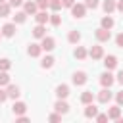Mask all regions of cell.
Segmentation results:
<instances>
[{
    "instance_id": "6da1fadb",
    "label": "cell",
    "mask_w": 123,
    "mask_h": 123,
    "mask_svg": "<svg viewBox=\"0 0 123 123\" xmlns=\"http://www.w3.org/2000/svg\"><path fill=\"white\" fill-rule=\"evenodd\" d=\"M40 48H42L44 52H50V50L56 48V40H54L52 37H46V35H44V37L40 38Z\"/></svg>"
},
{
    "instance_id": "7a4b0ae2",
    "label": "cell",
    "mask_w": 123,
    "mask_h": 123,
    "mask_svg": "<svg viewBox=\"0 0 123 123\" xmlns=\"http://www.w3.org/2000/svg\"><path fill=\"white\" fill-rule=\"evenodd\" d=\"M71 81H73V85H75V86H83V85L88 81V77H86V73H85V71H75V73H73V77H71Z\"/></svg>"
},
{
    "instance_id": "3957f363",
    "label": "cell",
    "mask_w": 123,
    "mask_h": 123,
    "mask_svg": "<svg viewBox=\"0 0 123 123\" xmlns=\"http://www.w3.org/2000/svg\"><path fill=\"white\" fill-rule=\"evenodd\" d=\"M94 37H96V40L106 42V40H110V38H111V33H110V29L100 27V29H96V31H94Z\"/></svg>"
},
{
    "instance_id": "277c9868",
    "label": "cell",
    "mask_w": 123,
    "mask_h": 123,
    "mask_svg": "<svg viewBox=\"0 0 123 123\" xmlns=\"http://www.w3.org/2000/svg\"><path fill=\"white\" fill-rule=\"evenodd\" d=\"M85 12H86V6H85V4H73V6H71V15L77 17V19L85 17Z\"/></svg>"
},
{
    "instance_id": "5b68a950",
    "label": "cell",
    "mask_w": 123,
    "mask_h": 123,
    "mask_svg": "<svg viewBox=\"0 0 123 123\" xmlns=\"http://www.w3.org/2000/svg\"><path fill=\"white\" fill-rule=\"evenodd\" d=\"M113 83H115V77L110 73V69L104 71V73L100 75V85H102V86H111Z\"/></svg>"
},
{
    "instance_id": "8992f818",
    "label": "cell",
    "mask_w": 123,
    "mask_h": 123,
    "mask_svg": "<svg viewBox=\"0 0 123 123\" xmlns=\"http://www.w3.org/2000/svg\"><path fill=\"white\" fill-rule=\"evenodd\" d=\"M111 96H113V94H111L110 86H104V88L98 92V102H100V104H108V102L111 100Z\"/></svg>"
},
{
    "instance_id": "52a82bcc",
    "label": "cell",
    "mask_w": 123,
    "mask_h": 123,
    "mask_svg": "<svg viewBox=\"0 0 123 123\" xmlns=\"http://www.w3.org/2000/svg\"><path fill=\"white\" fill-rule=\"evenodd\" d=\"M88 56H90L92 60H100V58H104V48L98 46V44H94V46L88 50Z\"/></svg>"
},
{
    "instance_id": "ba28073f",
    "label": "cell",
    "mask_w": 123,
    "mask_h": 123,
    "mask_svg": "<svg viewBox=\"0 0 123 123\" xmlns=\"http://www.w3.org/2000/svg\"><path fill=\"white\" fill-rule=\"evenodd\" d=\"M54 110H56L58 113H62V115H63V113H67V111H69V104H67L63 98H60V100L54 104Z\"/></svg>"
},
{
    "instance_id": "9c48e42d",
    "label": "cell",
    "mask_w": 123,
    "mask_h": 123,
    "mask_svg": "<svg viewBox=\"0 0 123 123\" xmlns=\"http://www.w3.org/2000/svg\"><path fill=\"white\" fill-rule=\"evenodd\" d=\"M2 37H13L15 35V23H6L2 29H0Z\"/></svg>"
},
{
    "instance_id": "30bf717a",
    "label": "cell",
    "mask_w": 123,
    "mask_h": 123,
    "mask_svg": "<svg viewBox=\"0 0 123 123\" xmlns=\"http://www.w3.org/2000/svg\"><path fill=\"white\" fill-rule=\"evenodd\" d=\"M40 52H42V48H40V44H37V42L29 44V48H27V54H29L31 58H37V56H40Z\"/></svg>"
},
{
    "instance_id": "8fae6325",
    "label": "cell",
    "mask_w": 123,
    "mask_h": 123,
    "mask_svg": "<svg viewBox=\"0 0 123 123\" xmlns=\"http://www.w3.org/2000/svg\"><path fill=\"white\" fill-rule=\"evenodd\" d=\"M6 92H8V98H13V100H15V98L21 94L19 86H17V85H10V83H8V88H6Z\"/></svg>"
},
{
    "instance_id": "7c38bea8",
    "label": "cell",
    "mask_w": 123,
    "mask_h": 123,
    "mask_svg": "<svg viewBox=\"0 0 123 123\" xmlns=\"http://www.w3.org/2000/svg\"><path fill=\"white\" fill-rule=\"evenodd\" d=\"M56 96L65 100V98L69 96V86H67V85H58V86H56Z\"/></svg>"
},
{
    "instance_id": "4fadbf2b",
    "label": "cell",
    "mask_w": 123,
    "mask_h": 123,
    "mask_svg": "<svg viewBox=\"0 0 123 123\" xmlns=\"http://www.w3.org/2000/svg\"><path fill=\"white\" fill-rule=\"evenodd\" d=\"M12 110H13L15 115H23V113L27 111V104H25V102H13Z\"/></svg>"
},
{
    "instance_id": "5bb4252c",
    "label": "cell",
    "mask_w": 123,
    "mask_h": 123,
    "mask_svg": "<svg viewBox=\"0 0 123 123\" xmlns=\"http://www.w3.org/2000/svg\"><path fill=\"white\" fill-rule=\"evenodd\" d=\"M37 10H38V6H37L35 2H31V0L23 4V12H25L27 15H33V13H37Z\"/></svg>"
},
{
    "instance_id": "9a60e30c",
    "label": "cell",
    "mask_w": 123,
    "mask_h": 123,
    "mask_svg": "<svg viewBox=\"0 0 123 123\" xmlns=\"http://www.w3.org/2000/svg\"><path fill=\"white\" fill-rule=\"evenodd\" d=\"M96 113H98V108H96L92 102H90V104H86V108H85V117H88V119L92 117V119H94V117H96Z\"/></svg>"
},
{
    "instance_id": "2e32d148",
    "label": "cell",
    "mask_w": 123,
    "mask_h": 123,
    "mask_svg": "<svg viewBox=\"0 0 123 123\" xmlns=\"http://www.w3.org/2000/svg\"><path fill=\"white\" fill-rule=\"evenodd\" d=\"M104 65H106V69H113L115 65H117V58L115 56H104Z\"/></svg>"
},
{
    "instance_id": "e0dca14e",
    "label": "cell",
    "mask_w": 123,
    "mask_h": 123,
    "mask_svg": "<svg viewBox=\"0 0 123 123\" xmlns=\"http://www.w3.org/2000/svg\"><path fill=\"white\" fill-rule=\"evenodd\" d=\"M119 115H121V108H119V104H117V106H111V108L108 110V119H113V121H115Z\"/></svg>"
},
{
    "instance_id": "ac0fdd59",
    "label": "cell",
    "mask_w": 123,
    "mask_h": 123,
    "mask_svg": "<svg viewBox=\"0 0 123 123\" xmlns=\"http://www.w3.org/2000/svg\"><path fill=\"white\" fill-rule=\"evenodd\" d=\"M48 13H46V10H40V12H37L35 13V19H37V23H40V25H44L46 21H48Z\"/></svg>"
},
{
    "instance_id": "d6986e66",
    "label": "cell",
    "mask_w": 123,
    "mask_h": 123,
    "mask_svg": "<svg viewBox=\"0 0 123 123\" xmlns=\"http://www.w3.org/2000/svg\"><path fill=\"white\" fill-rule=\"evenodd\" d=\"M44 35H46V27L38 23V25H37V27L33 29V37H35V38H42Z\"/></svg>"
},
{
    "instance_id": "ffe728a7",
    "label": "cell",
    "mask_w": 123,
    "mask_h": 123,
    "mask_svg": "<svg viewBox=\"0 0 123 123\" xmlns=\"http://www.w3.org/2000/svg\"><path fill=\"white\" fill-rule=\"evenodd\" d=\"M92 100H94V92H92V90H85V92L81 94V102H83L85 106H86V104H90Z\"/></svg>"
},
{
    "instance_id": "44dd1931",
    "label": "cell",
    "mask_w": 123,
    "mask_h": 123,
    "mask_svg": "<svg viewBox=\"0 0 123 123\" xmlns=\"http://www.w3.org/2000/svg\"><path fill=\"white\" fill-rule=\"evenodd\" d=\"M73 56H75L77 60H85V58L88 56V52H86V48H83V46H77V48H75V52H73Z\"/></svg>"
},
{
    "instance_id": "7402d4cb",
    "label": "cell",
    "mask_w": 123,
    "mask_h": 123,
    "mask_svg": "<svg viewBox=\"0 0 123 123\" xmlns=\"http://www.w3.org/2000/svg\"><path fill=\"white\" fill-rule=\"evenodd\" d=\"M102 8H104L106 13H111V12L115 10V0H104V2H102Z\"/></svg>"
},
{
    "instance_id": "603a6c76",
    "label": "cell",
    "mask_w": 123,
    "mask_h": 123,
    "mask_svg": "<svg viewBox=\"0 0 123 123\" xmlns=\"http://www.w3.org/2000/svg\"><path fill=\"white\" fill-rule=\"evenodd\" d=\"M67 40H69L71 44H77V42L81 40V33H79V31H69V35H67Z\"/></svg>"
},
{
    "instance_id": "cb8c5ba5",
    "label": "cell",
    "mask_w": 123,
    "mask_h": 123,
    "mask_svg": "<svg viewBox=\"0 0 123 123\" xmlns=\"http://www.w3.org/2000/svg\"><path fill=\"white\" fill-rule=\"evenodd\" d=\"M54 62H56V60H54L52 56H44V58H42V62H40V65H42L44 69H50V67L54 65Z\"/></svg>"
},
{
    "instance_id": "d4e9b609",
    "label": "cell",
    "mask_w": 123,
    "mask_h": 123,
    "mask_svg": "<svg viewBox=\"0 0 123 123\" xmlns=\"http://www.w3.org/2000/svg\"><path fill=\"white\" fill-rule=\"evenodd\" d=\"M10 10H12V6H10L8 2H0V17L10 15Z\"/></svg>"
},
{
    "instance_id": "484cf974",
    "label": "cell",
    "mask_w": 123,
    "mask_h": 123,
    "mask_svg": "<svg viewBox=\"0 0 123 123\" xmlns=\"http://www.w3.org/2000/svg\"><path fill=\"white\" fill-rule=\"evenodd\" d=\"M100 25H102L104 29H111V27H113V19H111L110 15H104L102 21H100Z\"/></svg>"
},
{
    "instance_id": "4316f807",
    "label": "cell",
    "mask_w": 123,
    "mask_h": 123,
    "mask_svg": "<svg viewBox=\"0 0 123 123\" xmlns=\"http://www.w3.org/2000/svg\"><path fill=\"white\" fill-rule=\"evenodd\" d=\"M25 19H27V13H25V12H15L13 23H25Z\"/></svg>"
},
{
    "instance_id": "83f0119b",
    "label": "cell",
    "mask_w": 123,
    "mask_h": 123,
    "mask_svg": "<svg viewBox=\"0 0 123 123\" xmlns=\"http://www.w3.org/2000/svg\"><path fill=\"white\" fill-rule=\"evenodd\" d=\"M62 0H48V8L50 10H54V12H58V10H62Z\"/></svg>"
},
{
    "instance_id": "f1b7e54d",
    "label": "cell",
    "mask_w": 123,
    "mask_h": 123,
    "mask_svg": "<svg viewBox=\"0 0 123 123\" xmlns=\"http://www.w3.org/2000/svg\"><path fill=\"white\" fill-rule=\"evenodd\" d=\"M48 21H50V23H52L54 27H58V25L62 23V15H58V13H52V15L48 17Z\"/></svg>"
},
{
    "instance_id": "f546056e",
    "label": "cell",
    "mask_w": 123,
    "mask_h": 123,
    "mask_svg": "<svg viewBox=\"0 0 123 123\" xmlns=\"http://www.w3.org/2000/svg\"><path fill=\"white\" fill-rule=\"evenodd\" d=\"M10 67H12V62H10L8 58H2V60H0V71H8Z\"/></svg>"
},
{
    "instance_id": "4dcf8cb0",
    "label": "cell",
    "mask_w": 123,
    "mask_h": 123,
    "mask_svg": "<svg viewBox=\"0 0 123 123\" xmlns=\"http://www.w3.org/2000/svg\"><path fill=\"white\" fill-rule=\"evenodd\" d=\"M8 83H10V75L6 71H0V86H8Z\"/></svg>"
},
{
    "instance_id": "1f68e13d",
    "label": "cell",
    "mask_w": 123,
    "mask_h": 123,
    "mask_svg": "<svg viewBox=\"0 0 123 123\" xmlns=\"http://www.w3.org/2000/svg\"><path fill=\"white\" fill-rule=\"evenodd\" d=\"M35 4L38 6V10H46L48 8V0H35Z\"/></svg>"
},
{
    "instance_id": "d6a6232c",
    "label": "cell",
    "mask_w": 123,
    "mask_h": 123,
    "mask_svg": "<svg viewBox=\"0 0 123 123\" xmlns=\"http://www.w3.org/2000/svg\"><path fill=\"white\" fill-rule=\"evenodd\" d=\"M98 123H104V121H108V113H96V117H94Z\"/></svg>"
},
{
    "instance_id": "836d02e7",
    "label": "cell",
    "mask_w": 123,
    "mask_h": 123,
    "mask_svg": "<svg viewBox=\"0 0 123 123\" xmlns=\"http://www.w3.org/2000/svg\"><path fill=\"white\" fill-rule=\"evenodd\" d=\"M85 6H86V8H90V10H94V8H98V0H86V2H85Z\"/></svg>"
},
{
    "instance_id": "e575fe53",
    "label": "cell",
    "mask_w": 123,
    "mask_h": 123,
    "mask_svg": "<svg viewBox=\"0 0 123 123\" xmlns=\"http://www.w3.org/2000/svg\"><path fill=\"white\" fill-rule=\"evenodd\" d=\"M48 121H52V123H56V121H62V113H52V115L48 117Z\"/></svg>"
},
{
    "instance_id": "d590c367",
    "label": "cell",
    "mask_w": 123,
    "mask_h": 123,
    "mask_svg": "<svg viewBox=\"0 0 123 123\" xmlns=\"http://www.w3.org/2000/svg\"><path fill=\"white\" fill-rule=\"evenodd\" d=\"M115 44H117L119 48H123V33H119V35L115 37Z\"/></svg>"
},
{
    "instance_id": "8d00e7d4",
    "label": "cell",
    "mask_w": 123,
    "mask_h": 123,
    "mask_svg": "<svg viewBox=\"0 0 123 123\" xmlns=\"http://www.w3.org/2000/svg\"><path fill=\"white\" fill-rule=\"evenodd\" d=\"M6 100H8V92H6V90H2V88H0V104H4V102H6Z\"/></svg>"
},
{
    "instance_id": "74e56055",
    "label": "cell",
    "mask_w": 123,
    "mask_h": 123,
    "mask_svg": "<svg viewBox=\"0 0 123 123\" xmlns=\"http://www.w3.org/2000/svg\"><path fill=\"white\" fill-rule=\"evenodd\" d=\"M8 4H10L12 8H17V6H21V4H23V0H10Z\"/></svg>"
},
{
    "instance_id": "f35d334b",
    "label": "cell",
    "mask_w": 123,
    "mask_h": 123,
    "mask_svg": "<svg viewBox=\"0 0 123 123\" xmlns=\"http://www.w3.org/2000/svg\"><path fill=\"white\" fill-rule=\"evenodd\" d=\"M115 100H117V104H119V106H123V90L115 94Z\"/></svg>"
},
{
    "instance_id": "ab89813d",
    "label": "cell",
    "mask_w": 123,
    "mask_h": 123,
    "mask_svg": "<svg viewBox=\"0 0 123 123\" xmlns=\"http://www.w3.org/2000/svg\"><path fill=\"white\" fill-rule=\"evenodd\" d=\"M62 4H63L65 8H71V6L75 4V0H62Z\"/></svg>"
},
{
    "instance_id": "60d3db41",
    "label": "cell",
    "mask_w": 123,
    "mask_h": 123,
    "mask_svg": "<svg viewBox=\"0 0 123 123\" xmlns=\"http://www.w3.org/2000/svg\"><path fill=\"white\" fill-rule=\"evenodd\" d=\"M17 121H19V123H27L29 119H27V117H25V113H23V115H17Z\"/></svg>"
},
{
    "instance_id": "b9f144b4",
    "label": "cell",
    "mask_w": 123,
    "mask_h": 123,
    "mask_svg": "<svg viewBox=\"0 0 123 123\" xmlns=\"http://www.w3.org/2000/svg\"><path fill=\"white\" fill-rule=\"evenodd\" d=\"M117 83H119V85H123V69L117 73Z\"/></svg>"
},
{
    "instance_id": "7bdbcfd3",
    "label": "cell",
    "mask_w": 123,
    "mask_h": 123,
    "mask_svg": "<svg viewBox=\"0 0 123 123\" xmlns=\"http://www.w3.org/2000/svg\"><path fill=\"white\" fill-rule=\"evenodd\" d=\"M115 8H117V10H119V12H123V0H119V2H117V4H115Z\"/></svg>"
},
{
    "instance_id": "ee69618b",
    "label": "cell",
    "mask_w": 123,
    "mask_h": 123,
    "mask_svg": "<svg viewBox=\"0 0 123 123\" xmlns=\"http://www.w3.org/2000/svg\"><path fill=\"white\" fill-rule=\"evenodd\" d=\"M0 2H6V0H0Z\"/></svg>"
},
{
    "instance_id": "f6af8a7d",
    "label": "cell",
    "mask_w": 123,
    "mask_h": 123,
    "mask_svg": "<svg viewBox=\"0 0 123 123\" xmlns=\"http://www.w3.org/2000/svg\"><path fill=\"white\" fill-rule=\"evenodd\" d=\"M0 37H2V33H0Z\"/></svg>"
}]
</instances>
